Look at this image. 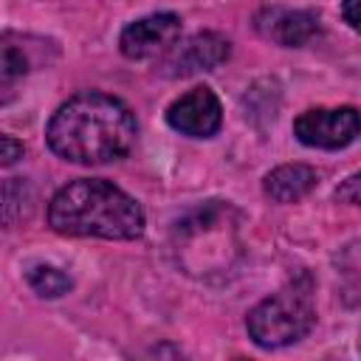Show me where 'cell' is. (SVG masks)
Listing matches in <instances>:
<instances>
[{
  "mask_svg": "<svg viewBox=\"0 0 361 361\" xmlns=\"http://www.w3.org/2000/svg\"><path fill=\"white\" fill-rule=\"evenodd\" d=\"M341 14H344L347 25L361 34V0H344L341 3Z\"/></svg>",
  "mask_w": 361,
  "mask_h": 361,
  "instance_id": "13",
  "label": "cell"
},
{
  "mask_svg": "<svg viewBox=\"0 0 361 361\" xmlns=\"http://www.w3.org/2000/svg\"><path fill=\"white\" fill-rule=\"evenodd\" d=\"M316 322L313 279L307 274L290 279L285 288L262 299L245 319L248 336L259 347H285L299 341Z\"/></svg>",
  "mask_w": 361,
  "mask_h": 361,
  "instance_id": "3",
  "label": "cell"
},
{
  "mask_svg": "<svg viewBox=\"0 0 361 361\" xmlns=\"http://www.w3.org/2000/svg\"><path fill=\"white\" fill-rule=\"evenodd\" d=\"M336 197L341 203H353V206H361V172L350 175L338 189H336Z\"/></svg>",
  "mask_w": 361,
  "mask_h": 361,
  "instance_id": "12",
  "label": "cell"
},
{
  "mask_svg": "<svg viewBox=\"0 0 361 361\" xmlns=\"http://www.w3.org/2000/svg\"><path fill=\"white\" fill-rule=\"evenodd\" d=\"M293 133L307 147L341 149L358 138L361 113L355 107H313L293 121Z\"/></svg>",
  "mask_w": 361,
  "mask_h": 361,
  "instance_id": "4",
  "label": "cell"
},
{
  "mask_svg": "<svg viewBox=\"0 0 361 361\" xmlns=\"http://www.w3.org/2000/svg\"><path fill=\"white\" fill-rule=\"evenodd\" d=\"M0 147H3V166H11L17 158H23V144H17L11 135H3L0 138Z\"/></svg>",
  "mask_w": 361,
  "mask_h": 361,
  "instance_id": "14",
  "label": "cell"
},
{
  "mask_svg": "<svg viewBox=\"0 0 361 361\" xmlns=\"http://www.w3.org/2000/svg\"><path fill=\"white\" fill-rule=\"evenodd\" d=\"M226 59H228V39L214 31H200L169 54L166 68H172L169 71L172 76H189L197 71H212Z\"/></svg>",
  "mask_w": 361,
  "mask_h": 361,
  "instance_id": "7",
  "label": "cell"
},
{
  "mask_svg": "<svg viewBox=\"0 0 361 361\" xmlns=\"http://www.w3.org/2000/svg\"><path fill=\"white\" fill-rule=\"evenodd\" d=\"M169 127H175L183 135L192 138H209L220 130L223 121V107L220 99L209 87H192L180 99H175L166 110Z\"/></svg>",
  "mask_w": 361,
  "mask_h": 361,
  "instance_id": "5",
  "label": "cell"
},
{
  "mask_svg": "<svg viewBox=\"0 0 361 361\" xmlns=\"http://www.w3.org/2000/svg\"><path fill=\"white\" fill-rule=\"evenodd\" d=\"M20 73H25V59L11 45H6L3 48V82L11 85L14 76H20Z\"/></svg>",
  "mask_w": 361,
  "mask_h": 361,
  "instance_id": "11",
  "label": "cell"
},
{
  "mask_svg": "<svg viewBox=\"0 0 361 361\" xmlns=\"http://www.w3.org/2000/svg\"><path fill=\"white\" fill-rule=\"evenodd\" d=\"M180 34V17L178 14H149V17H141L135 23H130L121 37H118V45H121V54L127 59H147V56H155V54H164L175 45Z\"/></svg>",
  "mask_w": 361,
  "mask_h": 361,
  "instance_id": "6",
  "label": "cell"
},
{
  "mask_svg": "<svg viewBox=\"0 0 361 361\" xmlns=\"http://www.w3.org/2000/svg\"><path fill=\"white\" fill-rule=\"evenodd\" d=\"M28 285L39 293V296H48V299H56L62 293L71 290V276L62 274L59 268L54 265H37L28 271Z\"/></svg>",
  "mask_w": 361,
  "mask_h": 361,
  "instance_id": "10",
  "label": "cell"
},
{
  "mask_svg": "<svg viewBox=\"0 0 361 361\" xmlns=\"http://www.w3.org/2000/svg\"><path fill=\"white\" fill-rule=\"evenodd\" d=\"M45 135L51 149L71 164H110L135 141V118L121 99L85 90L51 116Z\"/></svg>",
  "mask_w": 361,
  "mask_h": 361,
  "instance_id": "1",
  "label": "cell"
},
{
  "mask_svg": "<svg viewBox=\"0 0 361 361\" xmlns=\"http://www.w3.org/2000/svg\"><path fill=\"white\" fill-rule=\"evenodd\" d=\"M48 223L71 237L135 240L144 231V212L124 189L99 178H79L51 197Z\"/></svg>",
  "mask_w": 361,
  "mask_h": 361,
  "instance_id": "2",
  "label": "cell"
},
{
  "mask_svg": "<svg viewBox=\"0 0 361 361\" xmlns=\"http://www.w3.org/2000/svg\"><path fill=\"white\" fill-rule=\"evenodd\" d=\"M316 31H319V20H316L313 14H307V11H290V14H282V17H279L274 37H276L282 45H302V42H307Z\"/></svg>",
  "mask_w": 361,
  "mask_h": 361,
  "instance_id": "9",
  "label": "cell"
},
{
  "mask_svg": "<svg viewBox=\"0 0 361 361\" xmlns=\"http://www.w3.org/2000/svg\"><path fill=\"white\" fill-rule=\"evenodd\" d=\"M319 183L316 169L305 166V164H285L276 166L274 172H268L262 189L274 203H296L302 197H307Z\"/></svg>",
  "mask_w": 361,
  "mask_h": 361,
  "instance_id": "8",
  "label": "cell"
}]
</instances>
